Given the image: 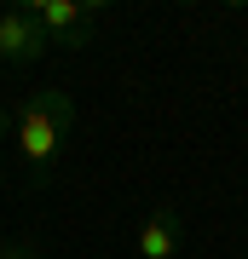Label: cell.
Listing matches in <instances>:
<instances>
[{
    "instance_id": "5",
    "label": "cell",
    "mask_w": 248,
    "mask_h": 259,
    "mask_svg": "<svg viewBox=\"0 0 248 259\" xmlns=\"http://www.w3.org/2000/svg\"><path fill=\"white\" fill-rule=\"evenodd\" d=\"M0 133H12V110H6V104H0Z\"/></svg>"
},
{
    "instance_id": "4",
    "label": "cell",
    "mask_w": 248,
    "mask_h": 259,
    "mask_svg": "<svg viewBox=\"0 0 248 259\" xmlns=\"http://www.w3.org/2000/svg\"><path fill=\"white\" fill-rule=\"evenodd\" d=\"M0 259H41V253L29 248V242H6V236H0Z\"/></svg>"
},
{
    "instance_id": "1",
    "label": "cell",
    "mask_w": 248,
    "mask_h": 259,
    "mask_svg": "<svg viewBox=\"0 0 248 259\" xmlns=\"http://www.w3.org/2000/svg\"><path fill=\"white\" fill-rule=\"evenodd\" d=\"M75 127V98L46 87V93H29L18 110H12V139H18L23 173L29 185H52L58 161H64V139Z\"/></svg>"
},
{
    "instance_id": "3",
    "label": "cell",
    "mask_w": 248,
    "mask_h": 259,
    "mask_svg": "<svg viewBox=\"0 0 248 259\" xmlns=\"http://www.w3.org/2000/svg\"><path fill=\"white\" fill-rule=\"evenodd\" d=\"M179 242H185V213L173 202H162L145 225H138V259H173Z\"/></svg>"
},
{
    "instance_id": "2",
    "label": "cell",
    "mask_w": 248,
    "mask_h": 259,
    "mask_svg": "<svg viewBox=\"0 0 248 259\" xmlns=\"http://www.w3.org/2000/svg\"><path fill=\"white\" fill-rule=\"evenodd\" d=\"M46 52H52V40H46V29L29 18L23 6L0 12V64H35Z\"/></svg>"
}]
</instances>
